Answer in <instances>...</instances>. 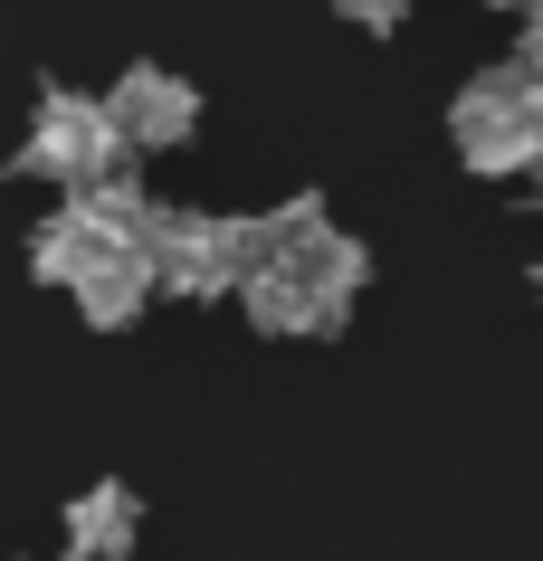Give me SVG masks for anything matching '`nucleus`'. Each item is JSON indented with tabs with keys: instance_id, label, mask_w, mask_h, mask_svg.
Returning <instances> with one entry per match:
<instances>
[{
	"instance_id": "nucleus-1",
	"label": "nucleus",
	"mask_w": 543,
	"mask_h": 561,
	"mask_svg": "<svg viewBox=\"0 0 543 561\" xmlns=\"http://www.w3.org/2000/svg\"><path fill=\"white\" fill-rule=\"evenodd\" d=\"M152 219H162V201H152L144 181L105 172L87 191H67L30 229V276L58 286V296H77V314L95 333H124L152 305Z\"/></svg>"
},
{
	"instance_id": "nucleus-2",
	"label": "nucleus",
	"mask_w": 543,
	"mask_h": 561,
	"mask_svg": "<svg viewBox=\"0 0 543 561\" xmlns=\"http://www.w3.org/2000/svg\"><path fill=\"white\" fill-rule=\"evenodd\" d=\"M362 286H372V248L343 238L325 219V201L305 191V201H276L268 219H258V257H248V276H239V305H248L258 333L325 343V333H343V314H353Z\"/></svg>"
},
{
	"instance_id": "nucleus-3",
	"label": "nucleus",
	"mask_w": 543,
	"mask_h": 561,
	"mask_svg": "<svg viewBox=\"0 0 543 561\" xmlns=\"http://www.w3.org/2000/svg\"><path fill=\"white\" fill-rule=\"evenodd\" d=\"M449 134H457V162L486 181H534L543 172V77L524 58L467 77L449 105Z\"/></svg>"
},
{
	"instance_id": "nucleus-4",
	"label": "nucleus",
	"mask_w": 543,
	"mask_h": 561,
	"mask_svg": "<svg viewBox=\"0 0 543 561\" xmlns=\"http://www.w3.org/2000/svg\"><path fill=\"white\" fill-rule=\"evenodd\" d=\"M134 152H124L115 115H105V95H77V87H38V115H30V144H20V172L48 181V191H87V181L124 172Z\"/></svg>"
},
{
	"instance_id": "nucleus-5",
	"label": "nucleus",
	"mask_w": 543,
	"mask_h": 561,
	"mask_svg": "<svg viewBox=\"0 0 543 561\" xmlns=\"http://www.w3.org/2000/svg\"><path fill=\"white\" fill-rule=\"evenodd\" d=\"M248 257H258V219H229V209H162L152 219V286L162 296H239Z\"/></svg>"
},
{
	"instance_id": "nucleus-6",
	"label": "nucleus",
	"mask_w": 543,
	"mask_h": 561,
	"mask_svg": "<svg viewBox=\"0 0 543 561\" xmlns=\"http://www.w3.org/2000/svg\"><path fill=\"white\" fill-rule=\"evenodd\" d=\"M105 115H115L124 152H172V144L201 134V87L172 77V67H124L105 87Z\"/></svg>"
},
{
	"instance_id": "nucleus-7",
	"label": "nucleus",
	"mask_w": 543,
	"mask_h": 561,
	"mask_svg": "<svg viewBox=\"0 0 543 561\" xmlns=\"http://www.w3.org/2000/svg\"><path fill=\"white\" fill-rule=\"evenodd\" d=\"M134 542H144V495L124 476H105L67 504V552L77 561H134Z\"/></svg>"
},
{
	"instance_id": "nucleus-8",
	"label": "nucleus",
	"mask_w": 543,
	"mask_h": 561,
	"mask_svg": "<svg viewBox=\"0 0 543 561\" xmlns=\"http://www.w3.org/2000/svg\"><path fill=\"white\" fill-rule=\"evenodd\" d=\"M325 10H343L353 30H400L410 20V0H325Z\"/></svg>"
},
{
	"instance_id": "nucleus-9",
	"label": "nucleus",
	"mask_w": 543,
	"mask_h": 561,
	"mask_svg": "<svg viewBox=\"0 0 543 561\" xmlns=\"http://www.w3.org/2000/svg\"><path fill=\"white\" fill-rule=\"evenodd\" d=\"M514 58L543 77V0H524V38H514Z\"/></svg>"
},
{
	"instance_id": "nucleus-10",
	"label": "nucleus",
	"mask_w": 543,
	"mask_h": 561,
	"mask_svg": "<svg viewBox=\"0 0 543 561\" xmlns=\"http://www.w3.org/2000/svg\"><path fill=\"white\" fill-rule=\"evenodd\" d=\"M496 10H524V0H496Z\"/></svg>"
},
{
	"instance_id": "nucleus-11",
	"label": "nucleus",
	"mask_w": 543,
	"mask_h": 561,
	"mask_svg": "<svg viewBox=\"0 0 543 561\" xmlns=\"http://www.w3.org/2000/svg\"><path fill=\"white\" fill-rule=\"evenodd\" d=\"M534 201H543V172H534Z\"/></svg>"
},
{
	"instance_id": "nucleus-12",
	"label": "nucleus",
	"mask_w": 543,
	"mask_h": 561,
	"mask_svg": "<svg viewBox=\"0 0 543 561\" xmlns=\"http://www.w3.org/2000/svg\"><path fill=\"white\" fill-rule=\"evenodd\" d=\"M534 286H543V266H534Z\"/></svg>"
},
{
	"instance_id": "nucleus-13",
	"label": "nucleus",
	"mask_w": 543,
	"mask_h": 561,
	"mask_svg": "<svg viewBox=\"0 0 543 561\" xmlns=\"http://www.w3.org/2000/svg\"><path fill=\"white\" fill-rule=\"evenodd\" d=\"M67 561H77V552H67Z\"/></svg>"
}]
</instances>
